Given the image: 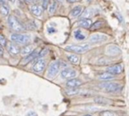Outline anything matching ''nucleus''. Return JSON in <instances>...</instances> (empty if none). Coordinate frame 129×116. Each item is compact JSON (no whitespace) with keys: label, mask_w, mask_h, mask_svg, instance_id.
<instances>
[{"label":"nucleus","mask_w":129,"mask_h":116,"mask_svg":"<svg viewBox=\"0 0 129 116\" xmlns=\"http://www.w3.org/2000/svg\"><path fill=\"white\" fill-rule=\"evenodd\" d=\"M123 71V66L121 64H116L107 68V72L112 75H118L121 73Z\"/></svg>","instance_id":"obj_10"},{"label":"nucleus","mask_w":129,"mask_h":116,"mask_svg":"<svg viewBox=\"0 0 129 116\" xmlns=\"http://www.w3.org/2000/svg\"><path fill=\"white\" fill-rule=\"evenodd\" d=\"M74 36H75V38L77 39V40H79V41H82V40H84L85 39V36L82 33L81 30H77L75 31L74 32Z\"/></svg>","instance_id":"obj_20"},{"label":"nucleus","mask_w":129,"mask_h":116,"mask_svg":"<svg viewBox=\"0 0 129 116\" xmlns=\"http://www.w3.org/2000/svg\"><path fill=\"white\" fill-rule=\"evenodd\" d=\"M79 89L78 88H69L68 90H66V94L69 96H72V95H76L79 93Z\"/></svg>","instance_id":"obj_25"},{"label":"nucleus","mask_w":129,"mask_h":116,"mask_svg":"<svg viewBox=\"0 0 129 116\" xmlns=\"http://www.w3.org/2000/svg\"><path fill=\"white\" fill-rule=\"evenodd\" d=\"M0 14L2 16H7L9 14V8L6 5H3L0 8Z\"/></svg>","instance_id":"obj_21"},{"label":"nucleus","mask_w":129,"mask_h":116,"mask_svg":"<svg viewBox=\"0 0 129 116\" xmlns=\"http://www.w3.org/2000/svg\"><path fill=\"white\" fill-rule=\"evenodd\" d=\"M106 54L109 56H118L121 54V49L116 45H109L106 49Z\"/></svg>","instance_id":"obj_9"},{"label":"nucleus","mask_w":129,"mask_h":116,"mask_svg":"<svg viewBox=\"0 0 129 116\" xmlns=\"http://www.w3.org/2000/svg\"><path fill=\"white\" fill-rule=\"evenodd\" d=\"M67 1L69 2H70V3H74V2H75L77 1V0H67Z\"/></svg>","instance_id":"obj_36"},{"label":"nucleus","mask_w":129,"mask_h":116,"mask_svg":"<svg viewBox=\"0 0 129 116\" xmlns=\"http://www.w3.org/2000/svg\"><path fill=\"white\" fill-rule=\"evenodd\" d=\"M40 52H38L37 50H34L32 53H30V54H28L27 56H26L25 58H24V60L21 61V64H23L24 65L27 64V63H30V61L34 60V59L38 57V55H39Z\"/></svg>","instance_id":"obj_11"},{"label":"nucleus","mask_w":129,"mask_h":116,"mask_svg":"<svg viewBox=\"0 0 129 116\" xmlns=\"http://www.w3.org/2000/svg\"><path fill=\"white\" fill-rule=\"evenodd\" d=\"M0 44L3 45V46H6V44H7L6 38L3 35H0Z\"/></svg>","instance_id":"obj_28"},{"label":"nucleus","mask_w":129,"mask_h":116,"mask_svg":"<svg viewBox=\"0 0 129 116\" xmlns=\"http://www.w3.org/2000/svg\"><path fill=\"white\" fill-rule=\"evenodd\" d=\"M100 116H116V114L111 111H103L100 113Z\"/></svg>","instance_id":"obj_27"},{"label":"nucleus","mask_w":129,"mask_h":116,"mask_svg":"<svg viewBox=\"0 0 129 116\" xmlns=\"http://www.w3.org/2000/svg\"><path fill=\"white\" fill-rule=\"evenodd\" d=\"M90 49V45L88 44H81V45H69L66 48V50L68 51L77 53V54H84Z\"/></svg>","instance_id":"obj_3"},{"label":"nucleus","mask_w":129,"mask_h":116,"mask_svg":"<svg viewBox=\"0 0 129 116\" xmlns=\"http://www.w3.org/2000/svg\"><path fill=\"white\" fill-rule=\"evenodd\" d=\"M92 25V20L90 19H81L78 22V26L82 28H90Z\"/></svg>","instance_id":"obj_16"},{"label":"nucleus","mask_w":129,"mask_h":116,"mask_svg":"<svg viewBox=\"0 0 129 116\" xmlns=\"http://www.w3.org/2000/svg\"><path fill=\"white\" fill-rule=\"evenodd\" d=\"M11 40L16 43V44H27L30 40V37L27 35H24V34H12L11 36Z\"/></svg>","instance_id":"obj_2"},{"label":"nucleus","mask_w":129,"mask_h":116,"mask_svg":"<svg viewBox=\"0 0 129 116\" xmlns=\"http://www.w3.org/2000/svg\"><path fill=\"white\" fill-rule=\"evenodd\" d=\"M55 1H58V2H63L64 0H55Z\"/></svg>","instance_id":"obj_37"},{"label":"nucleus","mask_w":129,"mask_h":116,"mask_svg":"<svg viewBox=\"0 0 129 116\" xmlns=\"http://www.w3.org/2000/svg\"><path fill=\"white\" fill-rule=\"evenodd\" d=\"M68 60L72 64H78L79 62V57L76 54H71L68 56Z\"/></svg>","instance_id":"obj_22"},{"label":"nucleus","mask_w":129,"mask_h":116,"mask_svg":"<svg viewBox=\"0 0 129 116\" xmlns=\"http://www.w3.org/2000/svg\"><path fill=\"white\" fill-rule=\"evenodd\" d=\"M43 7L38 6V5H33L30 6V10L31 12V13L35 15V16H37V17H40L41 16V14H43Z\"/></svg>","instance_id":"obj_14"},{"label":"nucleus","mask_w":129,"mask_h":116,"mask_svg":"<svg viewBox=\"0 0 129 116\" xmlns=\"http://www.w3.org/2000/svg\"><path fill=\"white\" fill-rule=\"evenodd\" d=\"M77 72L72 69H64L61 72V77L64 79H72L75 78Z\"/></svg>","instance_id":"obj_6"},{"label":"nucleus","mask_w":129,"mask_h":116,"mask_svg":"<svg viewBox=\"0 0 129 116\" xmlns=\"http://www.w3.org/2000/svg\"><path fill=\"white\" fill-rule=\"evenodd\" d=\"M103 24L101 21H96V22H95L94 24H93L91 25V26H90V29L91 30H96L97 29H100L103 26Z\"/></svg>","instance_id":"obj_23"},{"label":"nucleus","mask_w":129,"mask_h":116,"mask_svg":"<svg viewBox=\"0 0 129 116\" xmlns=\"http://www.w3.org/2000/svg\"><path fill=\"white\" fill-rule=\"evenodd\" d=\"M48 53V50L47 49H44V50H43L41 52H40V54H39V55H38V56L39 57H42V56H44L46 54Z\"/></svg>","instance_id":"obj_30"},{"label":"nucleus","mask_w":129,"mask_h":116,"mask_svg":"<svg viewBox=\"0 0 129 116\" xmlns=\"http://www.w3.org/2000/svg\"><path fill=\"white\" fill-rule=\"evenodd\" d=\"M100 87L108 93L116 92L120 88V85L118 83H115V82H105L101 84Z\"/></svg>","instance_id":"obj_4"},{"label":"nucleus","mask_w":129,"mask_h":116,"mask_svg":"<svg viewBox=\"0 0 129 116\" xmlns=\"http://www.w3.org/2000/svg\"><path fill=\"white\" fill-rule=\"evenodd\" d=\"M8 24L9 27L15 32H21L24 30V26L20 23V21L13 15H10L8 18Z\"/></svg>","instance_id":"obj_1"},{"label":"nucleus","mask_w":129,"mask_h":116,"mask_svg":"<svg viewBox=\"0 0 129 116\" xmlns=\"http://www.w3.org/2000/svg\"><path fill=\"white\" fill-rule=\"evenodd\" d=\"M82 13H83V8H82V6H78L75 7V8L72 10V12H71V14H71V16H72V17H73V18H76V17H78V16L81 15Z\"/></svg>","instance_id":"obj_17"},{"label":"nucleus","mask_w":129,"mask_h":116,"mask_svg":"<svg viewBox=\"0 0 129 116\" xmlns=\"http://www.w3.org/2000/svg\"><path fill=\"white\" fill-rule=\"evenodd\" d=\"M91 15H92V11L90 10V9H87L83 12L81 18V19H85V18L89 19V18L91 17Z\"/></svg>","instance_id":"obj_24"},{"label":"nucleus","mask_w":129,"mask_h":116,"mask_svg":"<svg viewBox=\"0 0 129 116\" xmlns=\"http://www.w3.org/2000/svg\"><path fill=\"white\" fill-rule=\"evenodd\" d=\"M60 68H61V64H60L59 61H55V62L52 63L49 68L48 76L49 78H54L59 72Z\"/></svg>","instance_id":"obj_5"},{"label":"nucleus","mask_w":129,"mask_h":116,"mask_svg":"<svg viewBox=\"0 0 129 116\" xmlns=\"http://www.w3.org/2000/svg\"><path fill=\"white\" fill-rule=\"evenodd\" d=\"M87 1H88V2H90V1H91V0H87Z\"/></svg>","instance_id":"obj_39"},{"label":"nucleus","mask_w":129,"mask_h":116,"mask_svg":"<svg viewBox=\"0 0 129 116\" xmlns=\"http://www.w3.org/2000/svg\"><path fill=\"white\" fill-rule=\"evenodd\" d=\"M47 31H48V32H49V34H52V33H54V32H56L55 29L53 28V27H49V28L47 29Z\"/></svg>","instance_id":"obj_31"},{"label":"nucleus","mask_w":129,"mask_h":116,"mask_svg":"<svg viewBox=\"0 0 129 116\" xmlns=\"http://www.w3.org/2000/svg\"><path fill=\"white\" fill-rule=\"evenodd\" d=\"M111 100H109L103 96H96L94 98V102L99 105H108L111 102Z\"/></svg>","instance_id":"obj_15"},{"label":"nucleus","mask_w":129,"mask_h":116,"mask_svg":"<svg viewBox=\"0 0 129 116\" xmlns=\"http://www.w3.org/2000/svg\"><path fill=\"white\" fill-rule=\"evenodd\" d=\"M7 50L9 52V54L12 55H17L19 53H21V49L20 48L14 43H9L7 44Z\"/></svg>","instance_id":"obj_12"},{"label":"nucleus","mask_w":129,"mask_h":116,"mask_svg":"<svg viewBox=\"0 0 129 116\" xmlns=\"http://www.w3.org/2000/svg\"><path fill=\"white\" fill-rule=\"evenodd\" d=\"M34 50V48L33 45H27L24 46L21 50V54L24 56H27L30 53H32Z\"/></svg>","instance_id":"obj_18"},{"label":"nucleus","mask_w":129,"mask_h":116,"mask_svg":"<svg viewBox=\"0 0 129 116\" xmlns=\"http://www.w3.org/2000/svg\"><path fill=\"white\" fill-rule=\"evenodd\" d=\"M46 64V62L45 60H43V59H39L34 64V66H33V70L35 72H37V73L41 72L45 69Z\"/></svg>","instance_id":"obj_8"},{"label":"nucleus","mask_w":129,"mask_h":116,"mask_svg":"<svg viewBox=\"0 0 129 116\" xmlns=\"http://www.w3.org/2000/svg\"><path fill=\"white\" fill-rule=\"evenodd\" d=\"M24 1H25L27 3H34V2H37V0H24Z\"/></svg>","instance_id":"obj_34"},{"label":"nucleus","mask_w":129,"mask_h":116,"mask_svg":"<svg viewBox=\"0 0 129 116\" xmlns=\"http://www.w3.org/2000/svg\"><path fill=\"white\" fill-rule=\"evenodd\" d=\"M49 4V0H43V8L46 9Z\"/></svg>","instance_id":"obj_29"},{"label":"nucleus","mask_w":129,"mask_h":116,"mask_svg":"<svg viewBox=\"0 0 129 116\" xmlns=\"http://www.w3.org/2000/svg\"><path fill=\"white\" fill-rule=\"evenodd\" d=\"M108 37L105 35L103 34H96V35H93L92 36L90 37L89 41L90 42L93 43V44H96V43H100V42H103L107 41Z\"/></svg>","instance_id":"obj_7"},{"label":"nucleus","mask_w":129,"mask_h":116,"mask_svg":"<svg viewBox=\"0 0 129 116\" xmlns=\"http://www.w3.org/2000/svg\"><path fill=\"white\" fill-rule=\"evenodd\" d=\"M26 116H37V113L34 112H29L26 114Z\"/></svg>","instance_id":"obj_32"},{"label":"nucleus","mask_w":129,"mask_h":116,"mask_svg":"<svg viewBox=\"0 0 129 116\" xmlns=\"http://www.w3.org/2000/svg\"><path fill=\"white\" fill-rule=\"evenodd\" d=\"M114 75L106 72H103L102 74L100 75L99 76V78L101 79V80H103V81H106V80H111L112 78H114Z\"/></svg>","instance_id":"obj_19"},{"label":"nucleus","mask_w":129,"mask_h":116,"mask_svg":"<svg viewBox=\"0 0 129 116\" xmlns=\"http://www.w3.org/2000/svg\"><path fill=\"white\" fill-rule=\"evenodd\" d=\"M83 116H92V115H90V114H84Z\"/></svg>","instance_id":"obj_38"},{"label":"nucleus","mask_w":129,"mask_h":116,"mask_svg":"<svg viewBox=\"0 0 129 116\" xmlns=\"http://www.w3.org/2000/svg\"><path fill=\"white\" fill-rule=\"evenodd\" d=\"M82 84V82L78 78H72V79H69L67 83H66V86L69 88H78L79 87L80 85Z\"/></svg>","instance_id":"obj_13"},{"label":"nucleus","mask_w":129,"mask_h":116,"mask_svg":"<svg viewBox=\"0 0 129 116\" xmlns=\"http://www.w3.org/2000/svg\"><path fill=\"white\" fill-rule=\"evenodd\" d=\"M3 54H4V49H3V45L0 44V56H3Z\"/></svg>","instance_id":"obj_33"},{"label":"nucleus","mask_w":129,"mask_h":116,"mask_svg":"<svg viewBox=\"0 0 129 116\" xmlns=\"http://www.w3.org/2000/svg\"><path fill=\"white\" fill-rule=\"evenodd\" d=\"M56 6H57L56 2H52V3L49 6V14H53V13L55 12V10H56Z\"/></svg>","instance_id":"obj_26"},{"label":"nucleus","mask_w":129,"mask_h":116,"mask_svg":"<svg viewBox=\"0 0 129 116\" xmlns=\"http://www.w3.org/2000/svg\"><path fill=\"white\" fill-rule=\"evenodd\" d=\"M6 1H7V0H0V4L3 6V5H5V4H6Z\"/></svg>","instance_id":"obj_35"}]
</instances>
